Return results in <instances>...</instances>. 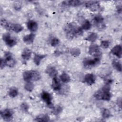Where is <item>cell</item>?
Instances as JSON below:
<instances>
[{"mask_svg": "<svg viewBox=\"0 0 122 122\" xmlns=\"http://www.w3.org/2000/svg\"><path fill=\"white\" fill-rule=\"evenodd\" d=\"M61 111V108L60 107H57L56 110V112L57 113H60Z\"/></svg>", "mask_w": 122, "mask_h": 122, "instance_id": "37", "label": "cell"}, {"mask_svg": "<svg viewBox=\"0 0 122 122\" xmlns=\"http://www.w3.org/2000/svg\"><path fill=\"white\" fill-rule=\"evenodd\" d=\"M20 107H21V109H22V110H23V111H25V112H27L29 109V106H28V104L25 102H23L21 104Z\"/></svg>", "mask_w": 122, "mask_h": 122, "instance_id": "34", "label": "cell"}, {"mask_svg": "<svg viewBox=\"0 0 122 122\" xmlns=\"http://www.w3.org/2000/svg\"><path fill=\"white\" fill-rule=\"evenodd\" d=\"M27 26L28 29L32 32L36 31L38 30V26L37 22L34 20H30L27 22Z\"/></svg>", "mask_w": 122, "mask_h": 122, "instance_id": "15", "label": "cell"}, {"mask_svg": "<svg viewBox=\"0 0 122 122\" xmlns=\"http://www.w3.org/2000/svg\"><path fill=\"white\" fill-rule=\"evenodd\" d=\"M45 56H46L45 55H40V54H35L33 59L34 63L37 65H39L40 64L41 60L43 59L44 58H45Z\"/></svg>", "mask_w": 122, "mask_h": 122, "instance_id": "21", "label": "cell"}, {"mask_svg": "<svg viewBox=\"0 0 122 122\" xmlns=\"http://www.w3.org/2000/svg\"><path fill=\"white\" fill-rule=\"evenodd\" d=\"M85 4V6L87 8H89L92 11L99 10L101 9L99 3L96 1H86Z\"/></svg>", "mask_w": 122, "mask_h": 122, "instance_id": "7", "label": "cell"}, {"mask_svg": "<svg viewBox=\"0 0 122 122\" xmlns=\"http://www.w3.org/2000/svg\"><path fill=\"white\" fill-rule=\"evenodd\" d=\"M23 78L26 82L30 81H31L30 71H26L23 73Z\"/></svg>", "mask_w": 122, "mask_h": 122, "instance_id": "24", "label": "cell"}, {"mask_svg": "<svg viewBox=\"0 0 122 122\" xmlns=\"http://www.w3.org/2000/svg\"><path fill=\"white\" fill-rule=\"evenodd\" d=\"M84 81L88 85H92L95 82V77L92 73H88L85 75Z\"/></svg>", "mask_w": 122, "mask_h": 122, "instance_id": "11", "label": "cell"}, {"mask_svg": "<svg viewBox=\"0 0 122 122\" xmlns=\"http://www.w3.org/2000/svg\"><path fill=\"white\" fill-rule=\"evenodd\" d=\"M35 38V35L33 33H30L28 35H26L25 36H24L23 38V41L27 44H30L33 43L34 40Z\"/></svg>", "mask_w": 122, "mask_h": 122, "instance_id": "17", "label": "cell"}, {"mask_svg": "<svg viewBox=\"0 0 122 122\" xmlns=\"http://www.w3.org/2000/svg\"><path fill=\"white\" fill-rule=\"evenodd\" d=\"M89 53L94 57L101 58L102 52L98 45L95 44H91L89 48Z\"/></svg>", "mask_w": 122, "mask_h": 122, "instance_id": "4", "label": "cell"}, {"mask_svg": "<svg viewBox=\"0 0 122 122\" xmlns=\"http://www.w3.org/2000/svg\"><path fill=\"white\" fill-rule=\"evenodd\" d=\"M18 94V91L16 87H11L9 92V95L12 98L15 97Z\"/></svg>", "mask_w": 122, "mask_h": 122, "instance_id": "26", "label": "cell"}, {"mask_svg": "<svg viewBox=\"0 0 122 122\" xmlns=\"http://www.w3.org/2000/svg\"><path fill=\"white\" fill-rule=\"evenodd\" d=\"M65 31L67 38L72 39L81 35L83 33V29L74 23H70L65 26Z\"/></svg>", "mask_w": 122, "mask_h": 122, "instance_id": "1", "label": "cell"}, {"mask_svg": "<svg viewBox=\"0 0 122 122\" xmlns=\"http://www.w3.org/2000/svg\"><path fill=\"white\" fill-rule=\"evenodd\" d=\"M41 97L49 107L51 108L52 107V104L51 102L52 97L49 93L47 92L43 91L41 94Z\"/></svg>", "mask_w": 122, "mask_h": 122, "instance_id": "9", "label": "cell"}, {"mask_svg": "<svg viewBox=\"0 0 122 122\" xmlns=\"http://www.w3.org/2000/svg\"><path fill=\"white\" fill-rule=\"evenodd\" d=\"M122 46L120 45H117L113 47L111 50V53L121 58L122 57Z\"/></svg>", "mask_w": 122, "mask_h": 122, "instance_id": "12", "label": "cell"}, {"mask_svg": "<svg viewBox=\"0 0 122 122\" xmlns=\"http://www.w3.org/2000/svg\"><path fill=\"white\" fill-rule=\"evenodd\" d=\"M80 51L79 50V49H73L71 50V53L72 55H74V56H78L80 54Z\"/></svg>", "mask_w": 122, "mask_h": 122, "instance_id": "33", "label": "cell"}, {"mask_svg": "<svg viewBox=\"0 0 122 122\" xmlns=\"http://www.w3.org/2000/svg\"><path fill=\"white\" fill-rule=\"evenodd\" d=\"M30 74H31V81H38L41 78L40 72L37 71L31 70L30 71Z\"/></svg>", "mask_w": 122, "mask_h": 122, "instance_id": "20", "label": "cell"}, {"mask_svg": "<svg viewBox=\"0 0 122 122\" xmlns=\"http://www.w3.org/2000/svg\"><path fill=\"white\" fill-rule=\"evenodd\" d=\"M5 61L6 65L9 67H13L16 64V60L12 56L11 53L10 52H6L5 53Z\"/></svg>", "mask_w": 122, "mask_h": 122, "instance_id": "5", "label": "cell"}, {"mask_svg": "<svg viewBox=\"0 0 122 122\" xmlns=\"http://www.w3.org/2000/svg\"><path fill=\"white\" fill-rule=\"evenodd\" d=\"M46 72L49 74V75L53 78L54 77H56L58 74V71L56 69V68L53 66H48L46 69Z\"/></svg>", "mask_w": 122, "mask_h": 122, "instance_id": "14", "label": "cell"}, {"mask_svg": "<svg viewBox=\"0 0 122 122\" xmlns=\"http://www.w3.org/2000/svg\"><path fill=\"white\" fill-rule=\"evenodd\" d=\"M61 85L60 81L57 77L52 78V81L51 83V87L55 91H60L61 89Z\"/></svg>", "mask_w": 122, "mask_h": 122, "instance_id": "13", "label": "cell"}, {"mask_svg": "<svg viewBox=\"0 0 122 122\" xmlns=\"http://www.w3.org/2000/svg\"><path fill=\"white\" fill-rule=\"evenodd\" d=\"M59 43H60V41L57 38H53L51 41V45L54 47L58 45Z\"/></svg>", "mask_w": 122, "mask_h": 122, "instance_id": "31", "label": "cell"}, {"mask_svg": "<svg viewBox=\"0 0 122 122\" xmlns=\"http://www.w3.org/2000/svg\"><path fill=\"white\" fill-rule=\"evenodd\" d=\"M2 39L5 41L6 45L10 47L15 46L17 43L16 40L12 38L9 33L3 34L2 35Z\"/></svg>", "mask_w": 122, "mask_h": 122, "instance_id": "6", "label": "cell"}, {"mask_svg": "<svg viewBox=\"0 0 122 122\" xmlns=\"http://www.w3.org/2000/svg\"><path fill=\"white\" fill-rule=\"evenodd\" d=\"M110 83L106 82L101 90H99L95 93V98L97 100H102L107 101H109L112 96L110 92Z\"/></svg>", "mask_w": 122, "mask_h": 122, "instance_id": "2", "label": "cell"}, {"mask_svg": "<svg viewBox=\"0 0 122 122\" xmlns=\"http://www.w3.org/2000/svg\"><path fill=\"white\" fill-rule=\"evenodd\" d=\"M0 115L5 121H10L13 118V112L11 110L6 109L1 111Z\"/></svg>", "mask_w": 122, "mask_h": 122, "instance_id": "8", "label": "cell"}, {"mask_svg": "<svg viewBox=\"0 0 122 122\" xmlns=\"http://www.w3.org/2000/svg\"><path fill=\"white\" fill-rule=\"evenodd\" d=\"M93 20L94 23L97 25V26L98 27H103L102 23L103 21V18L101 15H96L93 18Z\"/></svg>", "mask_w": 122, "mask_h": 122, "instance_id": "18", "label": "cell"}, {"mask_svg": "<svg viewBox=\"0 0 122 122\" xmlns=\"http://www.w3.org/2000/svg\"><path fill=\"white\" fill-rule=\"evenodd\" d=\"M31 51L28 48H25L22 53L21 57L24 60H28L31 57Z\"/></svg>", "mask_w": 122, "mask_h": 122, "instance_id": "19", "label": "cell"}, {"mask_svg": "<svg viewBox=\"0 0 122 122\" xmlns=\"http://www.w3.org/2000/svg\"><path fill=\"white\" fill-rule=\"evenodd\" d=\"M34 88V84L31 81L27 82L24 86L25 89L28 92H31Z\"/></svg>", "mask_w": 122, "mask_h": 122, "instance_id": "28", "label": "cell"}, {"mask_svg": "<svg viewBox=\"0 0 122 122\" xmlns=\"http://www.w3.org/2000/svg\"><path fill=\"white\" fill-rule=\"evenodd\" d=\"M113 67L119 71H122V65L121 63L117 60H113L112 62Z\"/></svg>", "mask_w": 122, "mask_h": 122, "instance_id": "25", "label": "cell"}, {"mask_svg": "<svg viewBox=\"0 0 122 122\" xmlns=\"http://www.w3.org/2000/svg\"><path fill=\"white\" fill-rule=\"evenodd\" d=\"M82 1L78 0H66L63 1V4L67 5L76 7L81 5L82 3Z\"/></svg>", "mask_w": 122, "mask_h": 122, "instance_id": "16", "label": "cell"}, {"mask_svg": "<svg viewBox=\"0 0 122 122\" xmlns=\"http://www.w3.org/2000/svg\"><path fill=\"white\" fill-rule=\"evenodd\" d=\"M60 79L64 83H68L71 80L70 76L65 72H63L60 75Z\"/></svg>", "mask_w": 122, "mask_h": 122, "instance_id": "22", "label": "cell"}, {"mask_svg": "<svg viewBox=\"0 0 122 122\" xmlns=\"http://www.w3.org/2000/svg\"><path fill=\"white\" fill-rule=\"evenodd\" d=\"M101 58L94 57L93 59L85 58L83 61V65L85 68L91 69L98 66L100 63Z\"/></svg>", "mask_w": 122, "mask_h": 122, "instance_id": "3", "label": "cell"}, {"mask_svg": "<svg viewBox=\"0 0 122 122\" xmlns=\"http://www.w3.org/2000/svg\"><path fill=\"white\" fill-rule=\"evenodd\" d=\"M97 34L96 33L92 32L91 33L86 39L85 40L91 42H94L95 41L97 38Z\"/></svg>", "mask_w": 122, "mask_h": 122, "instance_id": "27", "label": "cell"}, {"mask_svg": "<svg viewBox=\"0 0 122 122\" xmlns=\"http://www.w3.org/2000/svg\"><path fill=\"white\" fill-rule=\"evenodd\" d=\"M35 121L37 122H47L49 121V117L46 114H41L36 118Z\"/></svg>", "mask_w": 122, "mask_h": 122, "instance_id": "23", "label": "cell"}, {"mask_svg": "<svg viewBox=\"0 0 122 122\" xmlns=\"http://www.w3.org/2000/svg\"><path fill=\"white\" fill-rule=\"evenodd\" d=\"M23 29V27L20 24L18 23H12L10 22L7 30H11L16 33H18L22 31Z\"/></svg>", "mask_w": 122, "mask_h": 122, "instance_id": "10", "label": "cell"}, {"mask_svg": "<svg viewBox=\"0 0 122 122\" xmlns=\"http://www.w3.org/2000/svg\"><path fill=\"white\" fill-rule=\"evenodd\" d=\"M15 6V9L17 10V8H18V10H19L20 8H21V5H20V2L18 1V2H17L15 3L14 4Z\"/></svg>", "mask_w": 122, "mask_h": 122, "instance_id": "36", "label": "cell"}, {"mask_svg": "<svg viewBox=\"0 0 122 122\" xmlns=\"http://www.w3.org/2000/svg\"><path fill=\"white\" fill-rule=\"evenodd\" d=\"M102 112V116L104 119L109 118L111 115L110 111L107 109H105V108L103 109Z\"/></svg>", "mask_w": 122, "mask_h": 122, "instance_id": "30", "label": "cell"}, {"mask_svg": "<svg viewBox=\"0 0 122 122\" xmlns=\"http://www.w3.org/2000/svg\"><path fill=\"white\" fill-rule=\"evenodd\" d=\"M110 45V42L108 41H102L101 43V46L104 49H107L109 47Z\"/></svg>", "mask_w": 122, "mask_h": 122, "instance_id": "32", "label": "cell"}, {"mask_svg": "<svg viewBox=\"0 0 122 122\" xmlns=\"http://www.w3.org/2000/svg\"><path fill=\"white\" fill-rule=\"evenodd\" d=\"M91 23L88 20H85L82 25V29L84 30H89L91 28Z\"/></svg>", "mask_w": 122, "mask_h": 122, "instance_id": "29", "label": "cell"}, {"mask_svg": "<svg viewBox=\"0 0 122 122\" xmlns=\"http://www.w3.org/2000/svg\"><path fill=\"white\" fill-rule=\"evenodd\" d=\"M5 66H6V63H5L4 59L1 58V59H0V68L1 69H2L3 68H4V67Z\"/></svg>", "mask_w": 122, "mask_h": 122, "instance_id": "35", "label": "cell"}]
</instances>
